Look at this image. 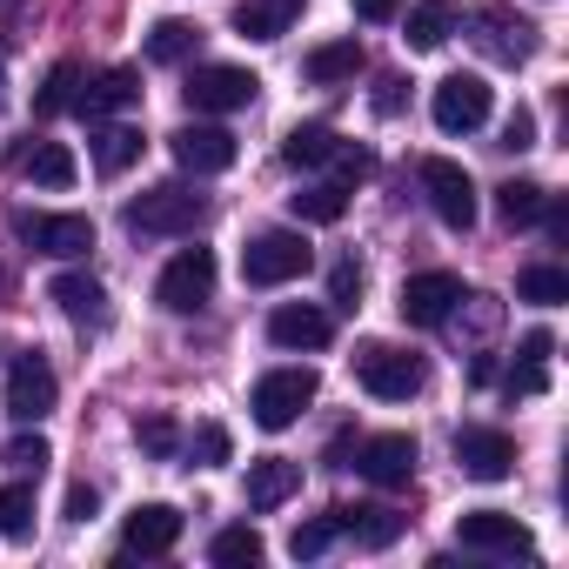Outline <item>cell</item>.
Wrapping results in <instances>:
<instances>
[{"mask_svg":"<svg viewBox=\"0 0 569 569\" xmlns=\"http://www.w3.org/2000/svg\"><path fill=\"white\" fill-rule=\"evenodd\" d=\"M422 356H409V349H396V342H362L356 349V382L376 396V402H409L416 389H422Z\"/></svg>","mask_w":569,"mask_h":569,"instance_id":"1","label":"cell"},{"mask_svg":"<svg viewBox=\"0 0 569 569\" xmlns=\"http://www.w3.org/2000/svg\"><path fill=\"white\" fill-rule=\"evenodd\" d=\"M309 241L296 234V228H268V234H254L248 248H241V274L254 281V289H281V281H296V274H309Z\"/></svg>","mask_w":569,"mask_h":569,"instance_id":"2","label":"cell"},{"mask_svg":"<svg viewBox=\"0 0 569 569\" xmlns=\"http://www.w3.org/2000/svg\"><path fill=\"white\" fill-rule=\"evenodd\" d=\"M201 214H208V201L194 188H181V181H161L141 201H128V228L134 234H194Z\"/></svg>","mask_w":569,"mask_h":569,"instance_id":"3","label":"cell"},{"mask_svg":"<svg viewBox=\"0 0 569 569\" xmlns=\"http://www.w3.org/2000/svg\"><path fill=\"white\" fill-rule=\"evenodd\" d=\"M309 402H316V369H268V376L254 382V396H248V409H254L261 429H289V422H302Z\"/></svg>","mask_w":569,"mask_h":569,"instance_id":"4","label":"cell"},{"mask_svg":"<svg viewBox=\"0 0 569 569\" xmlns=\"http://www.w3.org/2000/svg\"><path fill=\"white\" fill-rule=\"evenodd\" d=\"M208 296H214V254H208V248H181V254L161 268V281H154V302H161L168 316H194Z\"/></svg>","mask_w":569,"mask_h":569,"instance_id":"5","label":"cell"},{"mask_svg":"<svg viewBox=\"0 0 569 569\" xmlns=\"http://www.w3.org/2000/svg\"><path fill=\"white\" fill-rule=\"evenodd\" d=\"M489 108H496V94H489L482 74H449V81H436V94H429V114H436L442 134H476V128L489 121Z\"/></svg>","mask_w":569,"mask_h":569,"instance_id":"6","label":"cell"},{"mask_svg":"<svg viewBox=\"0 0 569 569\" xmlns=\"http://www.w3.org/2000/svg\"><path fill=\"white\" fill-rule=\"evenodd\" d=\"M254 88H261V81H254L248 68L208 61V68H194V74H188V88H181V94H188V108H194V114H234V108H248V101H254Z\"/></svg>","mask_w":569,"mask_h":569,"instance_id":"7","label":"cell"},{"mask_svg":"<svg viewBox=\"0 0 569 569\" xmlns=\"http://www.w3.org/2000/svg\"><path fill=\"white\" fill-rule=\"evenodd\" d=\"M456 302H462V281L449 274V268H429V274H409L402 281V322H416V329H442L449 316H456Z\"/></svg>","mask_w":569,"mask_h":569,"instance_id":"8","label":"cell"},{"mask_svg":"<svg viewBox=\"0 0 569 569\" xmlns=\"http://www.w3.org/2000/svg\"><path fill=\"white\" fill-rule=\"evenodd\" d=\"M422 194H429V208H436L449 228H476V181H469V168L429 154V161H422Z\"/></svg>","mask_w":569,"mask_h":569,"instance_id":"9","label":"cell"},{"mask_svg":"<svg viewBox=\"0 0 569 569\" xmlns=\"http://www.w3.org/2000/svg\"><path fill=\"white\" fill-rule=\"evenodd\" d=\"M54 402H61V382H54V369H48V356H14L8 362V409L21 416V422H41V416H54Z\"/></svg>","mask_w":569,"mask_h":569,"instance_id":"10","label":"cell"},{"mask_svg":"<svg viewBox=\"0 0 569 569\" xmlns=\"http://www.w3.org/2000/svg\"><path fill=\"white\" fill-rule=\"evenodd\" d=\"M349 456H356V476H369L376 489H402V482L416 476V436H402V429H389V436H362Z\"/></svg>","mask_w":569,"mask_h":569,"instance_id":"11","label":"cell"},{"mask_svg":"<svg viewBox=\"0 0 569 569\" xmlns=\"http://www.w3.org/2000/svg\"><path fill=\"white\" fill-rule=\"evenodd\" d=\"M14 228H21L41 254H54V261H81V254L94 248V221H88V214H14Z\"/></svg>","mask_w":569,"mask_h":569,"instance_id":"12","label":"cell"},{"mask_svg":"<svg viewBox=\"0 0 569 569\" xmlns=\"http://www.w3.org/2000/svg\"><path fill=\"white\" fill-rule=\"evenodd\" d=\"M168 148H174V161H181L188 174H221V168H234V134L214 128V121H188V128H174Z\"/></svg>","mask_w":569,"mask_h":569,"instance_id":"13","label":"cell"},{"mask_svg":"<svg viewBox=\"0 0 569 569\" xmlns=\"http://www.w3.org/2000/svg\"><path fill=\"white\" fill-rule=\"evenodd\" d=\"M456 536H462V549H482V556H522L529 549V529L509 509H462Z\"/></svg>","mask_w":569,"mask_h":569,"instance_id":"14","label":"cell"},{"mask_svg":"<svg viewBox=\"0 0 569 569\" xmlns=\"http://www.w3.org/2000/svg\"><path fill=\"white\" fill-rule=\"evenodd\" d=\"M456 469L476 476V482H502V476H516V442L502 429H462L456 436Z\"/></svg>","mask_w":569,"mask_h":569,"instance_id":"15","label":"cell"},{"mask_svg":"<svg viewBox=\"0 0 569 569\" xmlns=\"http://www.w3.org/2000/svg\"><path fill=\"white\" fill-rule=\"evenodd\" d=\"M181 542V509L174 502H141L128 522H121V549L128 556H168Z\"/></svg>","mask_w":569,"mask_h":569,"instance_id":"16","label":"cell"},{"mask_svg":"<svg viewBox=\"0 0 569 569\" xmlns=\"http://www.w3.org/2000/svg\"><path fill=\"white\" fill-rule=\"evenodd\" d=\"M336 336V322H329V309H316V302H281L274 316H268V342L274 349H322Z\"/></svg>","mask_w":569,"mask_h":569,"instance_id":"17","label":"cell"},{"mask_svg":"<svg viewBox=\"0 0 569 569\" xmlns=\"http://www.w3.org/2000/svg\"><path fill=\"white\" fill-rule=\"evenodd\" d=\"M141 101V74L134 68H108V74H94V81H81V114L88 121H108V114H121V108H134Z\"/></svg>","mask_w":569,"mask_h":569,"instance_id":"18","label":"cell"},{"mask_svg":"<svg viewBox=\"0 0 569 569\" xmlns=\"http://www.w3.org/2000/svg\"><path fill=\"white\" fill-rule=\"evenodd\" d=\"M54 302H61V316L68 322H88V329H101L108 322V289L94 274H81V268H68V274H54V289H48Z\"/></svg>","mask_w":569,"mask_h":569,"instance_id":"19","label":"cell"},{"mask_svg":"<svg viewBox=\"0 0 569 569\" xmlns=\"http://www.w3.org/2000/svg\"><path fill=\"white\" fill-rule=\"evenodd\" d=\"M296 489H302V462H289V456L248 462V509H281Z\"/></svg>","mask_w":569,"mask_h":569,"instance_id":"20","label":"cell"},{"mask_svg":"<svg viewBox=\"0 0 569 569\" xmlns=\"http://www.w3.org/2000/svg\"><path fill=\"white\" fill-rule=\"evenodd\" d=\"M302 74H309L316 88H336V81H356V74H362V41L349 34V41H322V48H309V61H302Z\"/></svg>","mask_w":569,"mask_h":569,"instance_id":"21","label":"cell"},{"mask_svg":"<svg viewBox=\"0 0 569 569\" xmlns=\"http://www.w3.org/2000/svg\"><path fill=\"white\" fill-rule=\"evenodd\" d=\"M296 8H302V0H241V8H234V34L281 41V34H289V21H296Z\"/></svg>","mask_w":569,"mask_h":569,"instance_id":"22","label":"cell"},{"mask_svg":"<svg viewBox=\"0 0 569 569\" xmlns=\"http://www.w3.org/2000/svg\"><path fill=\"white\" fill-rule=\"evenodd\" d=\"M21 174L34 181V188H74V174H81V161L61 148V141H34L28 154H21Z\"/></svg>","mask_w":569,"mask_h":569,"instance_id":"23","label":"cell"},{"mask_svg":"<svg viewBox=\"0 0 569 569\" xmlns=\"http://www.w3.org/2000/svg\"><path fill=\"white\" fill-rule=\"evenodd\" d=\"M134 161H141V128H128V121L94 128V168L101 174H128Z\"/></svg>","mask_w":569,"mask_h":569,"instance_id":"24","label":"cell"},{"mask_svg":"<svg viewBox=\"0 0 569 569\" xmlns=\"http://www.w3.org/2000/svg\"><path fill=\"white\" fill-rule=\"evenodd\" d=\"M329 516H336V529H356L369 549H389V542L402 536V516H396V509H362V502L349 509V502H336Z\"/></svg>","mask_w":569,"mask_h":569,"instance_id":"25","label":"cell"},{"mask_svg":"<svg viewBox=\"0 0 569 569\" xmlns=\"http://www.w3.org/2000/svg\"><path fill=\"white\" fill-rule=\"evenodd\" d=\"M542 208H549V188H536V181H502V188H496V214H502V228H536Z\"/></svg>","mask_w":569,"mask_h":569,"instance_id":"26","label":"cell"},{"mask_svg":"<svg viewBox=\"0 0 569 569\" xmlns=\"http://www.w3.org/2000/svg\"><path fill=\"white\" fill-rule=\"evenodd\" d=\"M449 34H456V8H449V0H416V8H409V48L416 54L442 48Z\"/></svg>","mask_w":569,"mask_h":569,"instance_id":"27","label":"cell"},{"mask_svg":"<svg viewBox=\"0 0 569 569\" xmlns=\"http://www.w3.org/2000/svg\"><path fill=\"white\" fill-rule=\"evenodd\" d=\"M194 48H201V28H194V21H154V28H148V61H161V68L188 61Z\"/></svg>","mask_w":569,"mask_h":569,"instance_id":"28","label":"cell"},{"mask_svg":"<svg viewBox=\"0 0 569 569\" xmlns=\"http://www.w3.org/2000/svg\"><path fill=\"white\" fill-rule=\"evenodd\" d=\"M289 208H296V221H342L349 214V181H316V188L289 194Z\"/></svg>","mask_w":569,"mask_h":569,"instance_id":"29","label":"cell"},{"mask_svg":"<svg viewBox=\"0 0 569 569\" xmlns=\"http://www.w3.org/2000/svg\"><path fill=\"white\" fill-rule=\"evenodd\" d=\"M336 134L322 128V121H309V128H296L289 141H281V161H289V168H322V161H336Z\"/></svg>","mask_w":569,"mask_h":569,"instance_id":"30","label":"cell"},{"mask_svg":"<svg viewBox=\"0 0 569 569\" xmlns=\"http://www.w3.org/2000/svg\"><path fill=\"white\" fill-rule=\"evenodd\" d=\"M482 28H489V54H496V61H529V48H536V28H529V21L482 14Z\"/></svg>","mask_w":569,"mask_h":569,"instance_id":"31","label":"cell"},{"mask_svg":"<svg viewBox=\"0 0 569 569\" xmlns=\"http://www.w3.org/2000/svg\"><path fill=\"white\" fill-rule=\"evenodd\" d=\"M74 101H81V68H74V61H61V68L41 81V94H34V114H41V121H54V114H68Z\"/></svg>","mask_w":569,"mask_h":569,"instance_id":"32","label":"cell"},{"mask_svg":"<svg viewBox=\"0 0 569 569\" xmlns=\"http://www.w3.org/2000/svg\"><path fill=\"white\" fill-rule=\"evenodd\" d=\"M516 296H522V302H542V309H556V302H569V274L536 261V268H522V274H516Z\"/></svg>","mask_w":569,"mask_h":569,"instance_id":"33","label":"cell"},{"mask_svg":"<svg viewBox=\"0 0 569 569\" xmlns=\"http://www.w3.org/2000/svg\"><path fill=\"white\" fill-rule=\"evenodd\" d=\"M34 529V489L28 482H8V489H0V536H28Z\"/></svg>","mask_w":569,"mask_h":569,"instance_id":"34","label":"cell"},{"mask_svg":"<svg viewBox=\"0 0 569 569\" xmlns=\"http://www.w3.org/2000/svg\"><path fill=\"white\" fill-rule=\"evenodd\" d=\"M208 556L221 562V569H241V562H261V536L241 522V529H221L214 542H208Z\"/></svg>","mask_w":569,"mask_h":569,"instance_id":"35","label":"cell"},{"mask_svg":"<svg viewBox=\"0 0 569 569\" xmlns=\"http://www.w3.org/2000/svg\"><path fill=\"white\" fill-rule=\"evenodd\" d=\"M134 442L148 456H174L181 449V429H174V416H148V422H134Z\"/></svg>","mask_w":569,"mask_h":569,"instance_id":"36","label":"cell"},{"mask_svg":"<svg viewBox=\"0 0 569 569\" xmlns=\"http://www.w3.org/2000/svg\"><path fill=\"white\" fill-rule=\"evenodd\" d=\"M336 542V516H316V522H296V536H289V556L302 562V556H322Z\"/></svg>","mask_w":569,"mask_h":569,"instance_id":"37","label":"cell"},{"mask_svg":"<svg viewBox=\"0 0 569 569\" xmlns=\"http://www.w3.org/2000/svg\"><path fill=\"white\" fill-rule=\"evenodd\" d=\"M48 462H54V449H48L41 436H14V442H8V469H21V476H41Z\"/></svg>","mask_w":569,"mask_h":569,"instance_id":"38","label":"cell"},{"mask_svg":"<svg viewBox=\"0 0 569 569\" xmlns=\"http://www.w3.org/2000/svg\"><path fill=\"white\" fill-rule=\"evenodd\" d=\"M329 302L336 309H356L362 302V261H336L329 268Z\"/></svg>","mask_w":569,"mask_h":569,"instance_id":"39","label":"cell"},{"mask_svg":"<svg viewBox=\"0 0 569 569\" xmlns=\"http://www.w3.org/2000/svg\"><path fill=\"white\" fill-rule=\"evenodd\" d=\"M228 449H234V442H228V429H221V422H201V429H194V456H201V469L228 462Z\"/></svg>","mask_w":569,"mask_h":569,"instance_id":"40","label":"cell"},{"mask_svg":"<svg viewBox=\"0 0 569 569\" xmlns=\"http://www.w3.org/2000/svg\"><path fill=\"white\" fill-rule=\"evenodd\" d=\"M502 148H516V154H522V148H536V114H529V108H516V114H509Z\"/></svg>","mask_w":569,"mask_h":569,"instance_id":"41","label":"cell"},{"mask_svg":"<svg viewBox=\"0 0 569 569\" xmlns=\"http://www.w3.org/2000/svg\"><path fill=\"white\" fill-rule=\"evenodd\" d=\"M549 349H556V342H549V329H529V336H522V356H516V362H529V369H549Z\"/></svg>","mask_w":569,"mask_h":569,"instance_id":"42","label":"cell"},{"mask_svg":"<svg viewBox=\"0 0 569 569\" xmlns=\"http://www.w3.org/2000/svg\"><path fill=\"white\" fill-rule=\"evenodd\" d=\"M396 14H402V0H356V21H376V28H382V21H396Z\"/></svg>","mask_w":569,"mask_h":569,"instance_id":"43","label":"cell"},{"mask_svg":"<svg viewBox=\"0 0 569 569\" xmlns=\"http://www.w3.org/2000/svg\"><path fill=\"white\" fill-rule=\"evenodd\" d=\"M88 516H94V489L74 482V489H68V522H88Z\"/></svg>","mask_w":569,"mask_h":569,"instance_id":"44","label":"cell"},{"mask_svg":"<svg viewBox=\"0 0 569 569\" xmlns=\"http://www.w3.org/2000/svg\"><path fill=\"white\" fill-rule=\"evenodd\" d=\"M396 108H402V81H396V74H389V81H382V88H376V114H396Z\"/></svg>","mask_w":569,"mask_h":569,"instance_id":"45","label":"cell"}]
</instances>
